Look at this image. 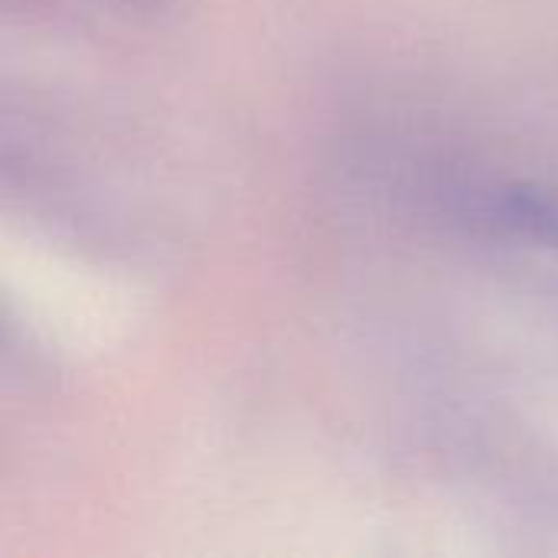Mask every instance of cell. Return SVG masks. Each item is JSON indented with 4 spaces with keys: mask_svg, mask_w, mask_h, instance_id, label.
Masks as SVG:
<instances>
[{
    "mask_svg": "<svg viewBox=\"0 0 558 558\" xmlns=\"http://www.w3.org/2000/svg\"><path fill=\"white\" fill-rule=\"evenodd\" d=\"M481 222L558 252V186L510 183L487 193L477 206Z\"/></svg>",
    "mask_w": 558,
    "mask_h": 558,
    "instance_id": "obj_1",
    "label": "cell"
},
{
    "mask_svg": "<svg viewBox=\"0 0 558 558\" xmlns=\"http://www.w3.org/2000/svg\"><path fill=\"white\" fill-rule=\"evenodd\" d=\"M118 3H124V7H137V10H157V7H163L167 0H118Z\"/></svg>",
    "mask_w": 558,
    "mask_h": 558,
    "instance_id": "obj_2",
    "label": "cell"
}]
</instances>
